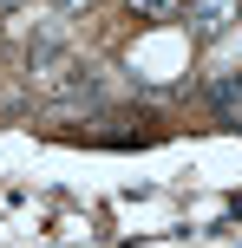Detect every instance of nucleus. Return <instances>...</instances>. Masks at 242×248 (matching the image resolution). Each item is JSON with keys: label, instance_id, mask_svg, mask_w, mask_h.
<instances>
[{"label": "nucleus", "instance_id": "obj_5", "mask_svg": "<svg viewBox=\"0 0 242 248\" xmlns=\"http://www.w3.org/2000/svg\"><path fill=\"white\" fill-rule=\"evenodd\" d=\"M13 7H20V0H0V13H13Z\"/></svg>", "mask_w": 242, "mask_h": 248}, {"label": "nucleus", "instance_id": "obj_4", "mask_svg": "<svg viewBox=\"0 0 242 248\" xmlns=\"http://www.w3.org/2000/svg\"><path fill=\"white\" fill-rule=\"evenodd\" d=\"M210 98H216V105H223V111H236V98H242V78H223V85H216V92H210Z\"/></svg>", "mask_w": 242, "mask_h": 248}, {"label": "nucleus", "instance_id": "obj_7", "mask_svg": "<svg viewBox=\"0 0 242 248\" xmlns=\"http://www.w3.org/2000/svg\"><path fill=\"white\" fill-rule=\"evenodd\" d=\"M236 118H242V111H236Z\"/></svg>", "mask_w": 242, "mask_h": 248}, {"label": "nucleus", "instance_id": "obj_6", "mask_svg": "<svg viewBox=\"0 0 242 248\" xmlns=\"http://www.w3.org/2000/svg\"><path fill=\"white\" fill-rule=\"evenodd\" d=\"M59 7H85V0H59Z\"/></svg>", "mask_w": 242, "mask_h": 248}, {"label": "nucleus", "instance_id": "obj_3", "mask_svg": "<svg viewBox=\"0 0 242 248\" xmlns=\"http://www.w3.org/2000/svg\"><path fill=\"white\" fill-rule=\"evenodd\" d=\"M138 20H177V0H125Z\"/></svg>", "mask_w": 242, "mask_h": 248}, {"label": "nucleus", "instance_id": "obj_2", "mask_svg": "<svg viewBox=\"0 0 242 248\" xmlns=\"http://www.w3.org/2000/svg\"><path fill=\"white\" fill-rule=\"evenodd\" d=\"M26 59H33V72H46V65L59 59V26H46V33H39L33 46H26Z\"/></svg>", "mask_w": 242, "mask_h": 248}, {"label": "nucleus", "instance_id": "obj_1", "mask_svg": "<svg viewBox=\"0 0 242 248\" xmlns=\"http://www.w3.org/2000/svg\"><path fill=\"white\" fill-rule=\"evenodd\" d=\"M236 20H242V0H196L190 7V33L196 39H223Z\"/></svg>", "mask_w": 242, "mask_h": 248}]
</instances>
